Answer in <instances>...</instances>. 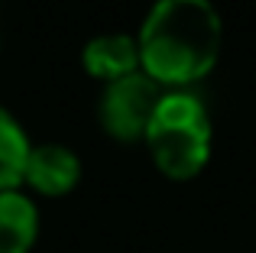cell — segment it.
<instances>
[{
    "mask_svg": "<svg viewBox=\"0 0 256 253\" xmlns=\"http://www.w3.org/2000/svg\"><path fill=\"white\" fill-rule=\"evenodd\" d=\"M140 68L162 88L182 91L218 65L224 23L211 0H156L136 32Z\"/></svg>",
    "mask_w": 256,
    "mask_h": 253,
    "instance_id": "1",
    "label": "cell"
},
{
    "mask_svg": "<svg viewBox=\"0 0 256 253\" xmlns=\"http://www.w3.org/2000/svg\"><path fill=\"white\" fill-rule=\"evenodd\" d=\"M143 143L156 169L172 182L201 176L211 159V117L192 91H166Z\"/></svg>",
    "mask_w": 256,
    "mask_h": 253,
    "instance_id": "2",
    "label": "cell"
},
{
    "mask_svg": "<svg viewBox=\"0 0 256 253\" xmlns=\"http://www.w3.org/2000/svg\"><path fill=\"white\" fill-rule=\"evenodd\" d=\"M162 94H166L162 84L152 82L143 68L126 78H117L100 94V104H98L100 126L117 143H136L150 130V120L156 114Z\"/></svg>",
    "mask_w": 256,
    "mask_h": 253,
    "instance_id": "3",
    "label": "cell"
},
{
    "mask_svg": "<svg viewBox=\"0 0 256 253\" xmlns=\"http://www.w3.org/2000/svg\"><path fill=\"white\" fill-rule=\"evenodd\" d=\"M78 182H82V159H78L75 150H68L62 143H39L30 150L23 185H30L36 195L62 198L68 192H75Z\"/></svg>",
    "mask_w": 256,
    "mask_h": 253,
    "instance_id": "4",
    "label": "cell"
},
{
    "mask_svg": "<svg viewBox=\"0 0 256 253\" xmlns=\"http://www.w3.org/2000/svg\"><path fill=\"white\" fill-rule=\"evenodd\" d=\"M82 65L91 78H100L110 84L117 78L140 72V42L130 32H100L84 42Z\"/></svg>",
    "mask_w": 256,
    "mask_h": 253,
    "instance_id": "5",
    "label": "cell"
},
{
    "mask_svg": "<svg viewBox=\"0 0 256 253\" xmlns=\"http://www.w3.org/2000/svg\"><path fill=\"white\" fill-rule=\"evenodd\" d=\"M39 240V208L26 192H0V253H32Z\"/></svg>",
    "mask_w": 256,
    "mask_h": 253,
    "instance_id": "6",
    "label": "cell"
},
{
    "mask_svg": "<svg viewBox=\"0 0 256 253\" xmlns=\"http://www.w3.org/2000/svg\"><path fill=\"white\" fill-rule=\"evenodd\" d=\"M30 136H26L23 124L0 104V192L23 188V172L26 159H30Z\"/></svg>",
    "mask_w": 256,
    "mask_h": 253,
    "instance_id": "7",
    "label": "cell"
}]
</instances>
